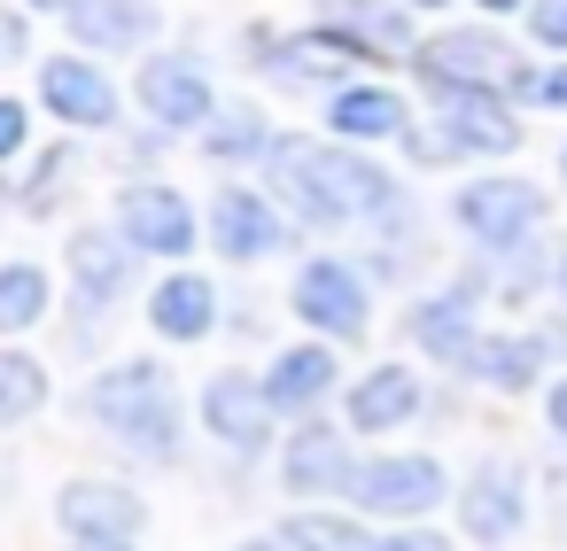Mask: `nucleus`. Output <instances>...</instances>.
<instances>
[{
    "instance_id": "obj_10",
    "label": "nucleus",
    "mask_w": 567,
    "mask_h": 551,
    "mask_svg": "<svg viewBox=\"0 0 567 551\" xmlns=\"http://www.w3.org/2000/svg\"><path fill=\"white\" fill-rule=\"evenodd\" d=\"M443 489H451V481H443V466H435L427 450H381V458H365L358 481H350V497H358L365 512H381V520H420V512H435Z\"/></svg>"
},
{
    "instance_id": "obj_8",
    "label": "nucleus",
    "mask_w": 567,
    "mask_h": 551,
    "mask_svg": "<svg viewBox=\"0 0 567 551\" xmlns=\"http://www.w3.org/2000/svg\"><path fill=\"white\" fill-rule=\"evenodd\" d=\"M133 102L164 133H203L218 117V86H210V71L195 55H148L141 79H133Z\"/></svg>"
},
{
    "instance_id": "obj_32",
    "label": "nucleus",
    "mask_w": 567,
    "mask_h": 551,
    "mask_svg": "<svg viewBox=\"0 0 567 551\" xmlns=\"http://www.w3.org/2000/svg\"><path fill=\"white\" fill-rule=\"evenodd\" d=\"M536 110H567V63H544V71H528V86H520Z\"/></svg>"
},
{
    "instance_id": "obj_5",
    "label": "nucleus",
    "mask_w": 567,
    "mask_h": 551,
    "mask_svg": "<svg viewBox=\"0 0 567 551\" xmlns=\"http://www.w3.org/2000/svg\"><path fill=\"white\" fill-rule=\"evenodd\" d=\"M110 218H117V233L141 257H187L203 241V218H195V202L172 179H125L117 202H110Z\"/></svg>"
},
{
    "instance_id": "obj_20",
    "label": "nucleus",
    "mask_w": 567,
    "mask_h": 551,
    "mask_svg": "<svg viewBox=\"0 0 567 551\" xmlns=\"http://www.w3.org/2000/svg\"><path fill=\"white\" fill-rule=\"evenodd\" d=\"M334 381H342V365H334V350H327V342H296V350H280V357L265 365L272 404H280V412H296V419H311V412L334 396Z\"/></svg>"
},
{
    "instance_id": "obj_26",
    "label": "nucleus",
    "mask_w": 567,
    "mask_h": 551,
    "mask_svg": "<svg viewBox=\"0 0 567 551\" xmlns=\"http://www.w3.org/2000/svg\"><path fill=\"white\" fill-rule=\"evenodd\" d=\"M272 148H280V133H272L265 110H218V117L203 125V156H210V164H257V156H272Z\"/></svg>"
},
{
    "instance_id": "obj_11",
    "label": "nucleus",
    "mask_w": 567,
    "mask_h": 551,
    "mask_svg": "<svg viewBox=\"0 0 567 551\" xmlns=\"http://www.w3.org/2000/svg\"><path fill=\"white\" fill-rule=\"evenodd\" d=\"M195 412H203V427H210L226 450L257 458V450L272 443V412H280V404H272V388H265V381H249V373H210Z\"/></svg>"
},
{
    "instance_id": "obj_6",
    "label": "nucleus",
    "mask_w": 567,
    "mask_h": 551,
    "mask_svg": "<svg viewBox=\"0 0 567 551\" xmlns=\"http://www.w3.org/2000/svg\"><path fill=\"white\" fill-rule=\"evenodd\" d=\"M296 319L311 326V334H327V342H358L365 326H373V288H365V272L358 264H342V257H311V264H296Z\"/></svg>"
},
{
    "instance_id": "obj_21",
    "label": "nucleus",
    "mask_w": 567,
    "mask_h": 551,
    "mask_svg": "<svg viewBox=\"0 0 567 551\" xmlns=\"http://www.w3.org/2000/svg\"><path fill=\"white\" fill-rule=\"evenodd\" d=\"M156 0H86V9L71 17V32H79V48L86 55H141L148 40H156Z\"/></svg>"
},
{
    "instance_id": "obj_14",
    "label": "nucleus",
    "mask_w": 567,
    "mask_h": 551,
    "mask_svg": "<svg viewBox=\"0 0 567 551\" xmlns=\"http://www.w3.org/2000/svg\"><path fill=\"white\" fill-rule=\"evenodd\" d=\"M412 342L435 357V365H458V373H474V350L489 342L482 334V303H474V288H443V295H427V303H412Z\"/></svg>"
},
{
    "instance_id": "obj_16",
    "label": "nucleus",
    "mask_w": 567,
    "mask_h": 551,
    "mask_svg": "<svg viewBox=\"0 0 567 551\" xmlns=\"http://www.w3.org/2000/svg\"><path fill=\"white\" fill-rule=\"evenodd\" d=\"M350 481H358V458H350L342 427L303 419V427L288 435V450H280V489H296V497H327V489H350Z\"/></svg>"
},
{
    "instance_id": "obj_40",
    "label": "nucleus",
    "mask_w": 567,
    "mask_h": 551,
    "mask_svg": "<svg viewBox=\"0 0 567 551\" xmlns=\"http://www.w3.org/2000/svg\"><path fill=\"white\" fill-rule=\"evenodd\" d=\"M559 179H567V141H559Z\"/></svg>"
},
{
    "instance_id": "obj_38",
    "label": "nucleus",
    "mask_w": 567,
    "mask_h": 551,
    "mask_svg": "<svg viewBox=\"0 0 567 551\" xmlns=\"http://www.w3.org/2000/svg\"><path fill=\"white\" fill-rule=\"evenodd\" d=\"M241 551H296L288 536H257V543H241Z\"/></svg>"
},
{
    "instance_id": "obj_33",
    "label": "nucleus",
    "mask_w": 567,
    "mask_h": 551,
    "mask_svg": "<svg viewBox=\"0 0 567 551\" xmlns=\"http://www.w3.org/2000/svg\"><path fill=\"white\" fill-rule=\"evenodd\" d=\"M24 55H32V17H24V0H17V9L0 17V63H24Z\"/></svg>"
},
{
    "instance_id": "obj_13",
    "label": "nucleus",
    "mask_w": 567,
    "mask_h": 551,
    "mask_svg": "<svg viewBox=\"0 0 567 551\" xmlns=\"http://www.w3.org/2000/svg\"><path fill=\"white\" fill-rule=\"evenodd\" d=\"M40 102H48L63 125H79V133L117 125V86H110V71H102L94 55H48V63H40Z\"/></svg>"
},
{
    "instance_id": "obj_9",
    "label": "nucleus",
    "mask_w": 567,
    "mask_h": 551,
    "mask_svg": "<svg viewBox=\"0 0 567 551\" xmlns=\"http://www.w3.org/2000/svg\"><path fill=\"white\" fill-rule=\"evenodd\" d=\"M435 102V133L451 156H513L520 148V117L505 110L497 86H427Z\"/></svg>"
},
{
    "instance_id": "obj_30",
    "label": "nucleus",
    "mask_w": 567,
    "mask_h": 551,
    "mask_svg": "<svg viewBox=\"0 0 567 551\" xmlns=\"http://www.w3.org/2000/svg\"><path fill=\"white\" fill-rule=\"evenodd\" d=\"M24 148H32V110L0 102V164H24Z\"/></svg>"
},
{
    "instance_id": "obj_18",
    "label": "nucleus",
    "mask_w": 567,
    "mask_h": 551,
    "mask_svg": "<svg viewBox=\"0 0 567 551\" xmlns=\"http://www.w3.org/2000/svg\"><path fill=\"white\" fill-rule=\"evenodd\" d=\"M327 133L334 141H358V148L412 141V110H404L396 86H342V94H327Z\"/></svg>"
},
{
    "instance_id": "obj_7",
    "label": "nucleus",
    "mask_w": 567,
    "mask_h": 551,
    "mask_svg": "<svg viewBox=\"0 0 567 551\" xmlns=\"http://www.w3.org/2000/svg\"><path fill=\"white\" fill-rule=\"evenodd\" d=\"M412 63H420V86H528V71L505 48V32H482V24L420 40Z\"/></svg>"
},
{
    "instance_id": "obj_19",
    "label": "nucleus",
    "mask_w": 567,
    "mask_h": 551,
    "mask_svg": "<svg viewBox=\"0 0 567 551\" xmlns=\"http://www.w3.org/2000/svg\"><path fill=\"white\" fill-rule=\"evenodd\" d=\"M420 404H427V388H420V373L412 365H373L358 388H350V427L358 435H389V427H412L420 419Z\"/></svg>"
},
{
    "instance_id": "obj_28",
    "label": "nucleus",
    "mask_w": 567,
    "mask_h": 551,
    "mask_svg": "<svg viewBox=\"0 0 567 551\" xmlns=\"http://www.w3.org/2000/svg\"><path fill=\"white\" fill-rule=\"evenodd\" d=\"M40 404H48V365L32 350H0V419L24 427Z\"/></svg>"
},
{
    "instance_id": "obj_37",
    "label": "nucleus",
    "mask_w": 567,
    "mask_h": 551,
    "mask_svg": "<svg viewBox=\"0 0 567 551\" xmlns=\"http://www.w3.org/2000/svg\"><path fill=\"white\" fill-rule=\"evenodd\" d=\"M482 17H513V9H528V0H474Z\"/></svg>"
},
{
    "instance_id": "obj_39",
    "label": "nucleus",
    "mask_w": 567,
    "mask_h": 551,
    "mask_svg": "<svg viewBox=\"0 0 567 551\" xmlns=\"http://www.w3.org/2000/svg\"><path fill=\"white\" fill-rule=\"evenodd\" d=\"M79 551H133V543H79Z\"/></svg>"
},
{
    "instance_id": "obj_2",
    "label": "nucleus",
    "mask_w": 567,
    "mask_h": 551,
    "mask_svg": "<svg viewBox=\"0 0 567 551\" xmlns=\"http://www.w3.org/2000/svg\"><path fill=\"white\" fill-rule=\"evenodd\" d=\"M86 412H94V427L117 435L125 450H141V458H179V427H187V412H179L172 365H156V357H125V365L94 373Z\"/></svg>"
},
{
    "instance_id": "obj_24",
    "label": "nucleus",
    "mask_w": 567,
    "mask_h": 551,
    "mask_svg": "<svg viewBox=\"0 0 567 551\" xmlns=\"http://www.w3.org/2000/svg\"><path fill=\"white\" fill-rule=\"evenodd\" d=\"M319 9H327V32H342L358 55H365V48L420 55V40H412V17H404V9H381V0H319Z\"/></svg>"
},
{
    "instance_id": "obj_29",
    "label": "nucleus",
    "mask_w": 567,
    "mask_h": 551,
    "mask_svg": "<svg viewBox=\"0 0 567 551\" xmlns=\"http://www.w3.org/2000/svg\"><path fill=\"white\" fill-rule=\"evenodd\" d=\"M280 536H288L296 551H381V543H373L350 512H296Z\"/></svg>"
},
{
    "instance_id": "obj_34",
    "label": "nucleus",
    "mask_w": 567,
    "mask_h": 551,
    "mask_svg": "<svg viewBox=\"0 0 567 551\" xmlns=\"http://www.w3.org/2000/svg\"><path fill=\"white\" fill-rule=\"evenodd\" d=\"M381 551H451V543L427 536V528H404V536H381Z\"/></svg>"
},
{
    "instance_id": "obj_1",
    "label": "nucleus",
    "mask_w": 567,
    "mask_h": 551,
    "mask_svg": "<svg viewBox=\"0 0 567 551\" xmlns=\"http://www.w3.org/2000/svg\"><path fill=\"white\" fill-rule=\"evenodd\" d=\"M265 179L280 195V210L311 233H342V226H381L404 210V187L358 148V141H303L280 133V148L265 156Z\"/></svg>"
},
{
    "instance_id": "obj_35",
    "label": "nucleus",
    "mask_w": 567,
    "mask_h": 551,
    "mask_svg": "<svg viewBox=\"0 0 567 551\" xmlns=\"http://www.w3.org/2000/svg\"><path fill=\"white\" fill-rule=\"evenodd\" d=\"M544 412H551V435H559V443H567V373H559V381H551V396H544Z\"/></svg>"
},
{
    "instance_id": "obj_36",
    "label": "nucleus",
    "mask_w": 567,
    "mask_h": 551,
    "mask_svg": "<svg viewBox=\"0 0 567 551\" xmlns=\"http://www.w3.org/2000/svg\"><path fill=\"white\" fill-rule=\"evenodd\" d=\"M24 9H40V17H63V24H71V17L86 9V0H24Z\"/></svg>"
},
{
    "instance_id": "obj_22",
    "label": "nucleus",
    "mask_w": 567,
    "mask_h": 551,
    "mask_svg": "<svg viewBox=\"0 0 567 551\" xmlns=\"http://www.w3.org/2000/svg\"><path fill=\"white\" fill-rule=\"evenodd\" d=\"M148 326H156L164 342H203V334L218 326V288H210L203 272H172V280H156V295H148Z\"/></svg>"
},
{
    "instance_id": "obj_17",
    "label": "nucleus",
    "mask_w": 567,
    "mask_h": 551,
    "mask_svg": "<svg viewBox=\"0 0 567 551\" xmlns=\"http://www.w3.org/2000/svg\"><path fill=\"white\" fill-rule=\"evenodd\" d=\"M520 520H528L520 474H513L505 458H482L474 481L458 489V528H466L474 543H505V536H520Z\"/></svg>"
},
{
    "instance_id": "obj_4",
    "label": "nucleus",
    "mask_w": 567,
    "mask_h": 551,
    "mask_svg": "<svg viewBox=\"0 0 567 551\" xmlns=\"http://www.w3.org/2000/svg\"><path fill=\"white\" fill-rule=\"evenodd\" d=\"M203 233H210V249H218L226 264H272V257L296 241L280 195H257V187H241V179H226V187L210 195Z\"/></svg>"
},
{
    "instance_id": "obj_25",
    "label": "nucleus",
    "mask_w": 567,
    "mask_h": 551,
    "mask_svg": "<svg viewBox=\"0 0 567 551\" xmlns=\"http://www.w3.org/2000/svg\"><path fill=\"white\" fill-rule=\"evenodd\" d=\"M544 357H551L544 334H489V342L474 350V381H489L497 396H520V388L544 381Z\"/></svg>"
},
{
    "instance_id": "obj_3",
    "label": "nucleus",
    "mask_w": 567,
    "mask_h": 551,
    "mask_svg": "<svg viewBox=\"0 0 567 551\" xmlns=\"http://www.w3.org/2000/svg\"><path fill=\"white\" fill-rule=\"evenodd\" d=\"M451 218H458V233H466L474 249H489V257H513V249H528V241L544 233V218H551V195H544L536 179L489 171V179H466V187L451 195Z\"/></svg>"
},
{
    "instance_id": "obj_41",
    "label": "nucleus",
    "mask_w": 567,
    "mask_h": 551,
    "mask_svg": "<svg viewBox=\"0 0 567 551\" xmlns=\"http://www.w3.org/2000/svg\"><path fill=\"white\" fill-rule=\"evenodd\" d=\"M412 9H443V0H412Z\"/></svg>"
},
{
    "instance_id": "obj_23",
    "label": "nucleus",
    "mask_w": 567,
    "mask_h": 551,
    "mask_svg": "<svg viewBox=\"0 0 567 551\" xmlns=\"http://www.w3.org/2000/svg\"><path fill=\"white\" fill-rule=\"evenodd\" d=\"M350 63H358V48H350L342 32H327V40H288V48L265 55V71H272L280 86H296V94H311V86L342 94V71H350Z\"/></svg>"
},
{
    "instance_id": "obj_27",
    "label": "nucleus",
    "mask_w": 567,
    "mask_h": 551,
    "mask_svg": "<svg viewBox=\"0 0 567 551\" xmlns=\"http://www.w3.org/2000/svg\"><path fill=\"white\" fill-rule=\"evenodd\" d=\"M48 295H55L48 264H32V257H17V264H0V326H9V334L40 326V319H48Z\"/></svg>"
},
{
    "instance_id": "obj_31",
    "label": "nucleus",
    "mask_w": 567,
    "mask_h": 551,
    "mask_svg": "<svg viewBox=\"0 0 567 551\" xmlns=\"http://www.w3.org/2000/svg\"><path fill=\"white\" fill-rule=\"evenodd\" d=\"M528 32H536V48L567 55V0H528Z\"/></svg>"
},
{
    "instance_id": "obj_15",
    "label": "nucleus",
    "mask_w": 567,
    "mask_h": 551,
    "mask_svg": "<svg viewBox=\"0 0 567 551\" xmlns=\"http://www.w3.org/2000/svg\"><path fill=\"white\" fill-rule=\"evenodd\" d=\"M133 257H141V249H133L117 226H86V233H71V249H63V272H71L79 303L110 311V303L133 288Z\"/></svg>"
},
{
    "instance_id": "obj_12",
    "label": "nucleus",
    "mask_w": 567,
    "mask_h": 551,
    "mask_svg": "<svg viewBox=\"0 0 567 551\" xmlns=\"http://www.w3.org/2000/svg\"><path fill=\"white\" fill-rule=\"evenodd\" d=\"M55 520H63V536L71 543H133L141 536V520H148V505L125 489V481H71L63 497H55Z\"/></svg>"
}]
</instances>
